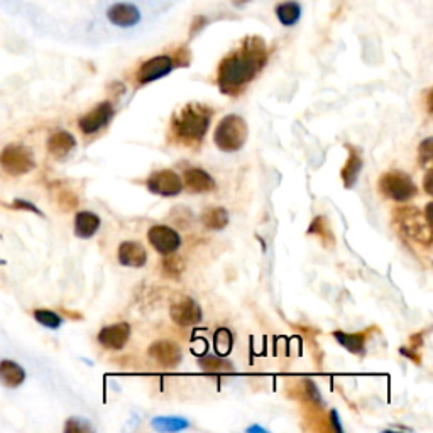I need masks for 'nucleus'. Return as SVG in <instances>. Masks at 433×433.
Returning a JSON list of instances; mask_svg holds the SVG:
<instances>
[{"instance_id":"nucleus-36","label":"nucleus","mask_w":433,"mask_h":433,"mask_svg":"<svg viewBox=\"0 0 433 433\" xmlns=\"http://www.w3.org/2000/svg\"><path fill=\"white\" fill-rule=\"evenodd\" d=\"M247 432H266V430L261 427H251V428H247Z\"/></svg>"},{"instance_id":"nucleus-26","label":"nucleus","mask_w":433,"mask_h":433,"mask_svg":"<svg viewBox=\"0 0 433 433\" xmlns=\"http://www.w3.org/2000/svg\"><path fill=\"white\" fill-rule=\"evenodd\" d=\"M33 317L39 325H43V327L46 328H51V330H56V328H60L63 325V318L53 310L38 308L33 311Z\"/></svg>"},{"instance_id":"nucleus-7","label":"nucleus","mask_w":433,"mask_h":433,"mask_svg":"<svg viewBox=\"0 0 433 433\" xmlns=\"http://www.w3.org/2000/svg\"><path fill=\"white\" fill-rule=\"evenodd\" d=\"M147 241L152 246V249L160 252L161 256L173 254L182 246V237L174 229L168 225H152L147 230Z\"/></svg>"},{"instance_id":"nucleus-11","label":"nucleus","mask_w":433,"mask_h":433,"mask_svg":"<svg viewBox=\"0 0 433 433\" xmlns=\"http://www.w3.org/2000/svg\"><path fill=\"white\" fill-rule=\"evenodd\" d=\"M147 354L156 364H160L161 367H166V369L176 367V365L182 362V359H183L182 347H179L173 340H166V338H162V340H156L155 344H151Z\"/></svg>"},{"instance_id":"nucleus-31","label":"nucleus","mask_w":433,"mask_h":433,"mask_svg":"<svg viewBox=\"0 0 433 433\" xmlns=\"http://www.w3.org/2000/svg\"><path fill=\"white\" fill-rule=\"evenodd\" d=\"M11 207H12V209H17V210H29V212H33V214H38V215L43 216V212H41L38 207L34 205V203H31L27 200H21V198H16V200L12 202Z\"/></svg>"},{"instance_id":"nucleus-33","label":"nucleus","mask_w":433,"mask_h":433,"mask_svg":"<svg viewBox=\"0 0 433 433\" xmlns=\"http://www.w3.org/2000/svg\"><path fill=\"white\" fill-rule=\"evenodd\" d=\"M432 178H433L432 169H428L427 174H425V183H423V184H425V192L428 193V195H432Z\"/></svg>"},{"instance_id":"nucleus-30","label":"nucleus","mask_w":433,"mask_h":433,"mask_svg":"<svg viewBox=\"0 0 433 433\" xmlns=\"http://www.w3.org/2000/svg\"><path fill=\"white\" fill-rule=\"evenodd\" d=\"M92 428H90V425L85 419H80V418H70L66 422L65 425V432L66 433H81V432H90Z\"/></svg>"},{"instance_id":"nucleus-35","label":"nucleus","mask_w":433,"mask_h":433,"mask_svg":"<svg viewBox=\"0 0 433 433\" xmlns=\"http://www.w3.org/2000/svg\"><path fill=\"white\" fill-rule=\"evenodd\" d=\"M427 110L432 114V90L427 92Z\"/></svg>"},{"instance_id":"nucleus-12","label":"nucleus","mask_w":433,"mask_h":433,"mask_svg":"<svg viewBox=\"0 0 433 433\" xmlns=\"http://www.w3.org/2000/svg\"><path fill=\"white\" fill-rule=\"evenodd\" d=\"M112 117H114V105L110 102H102L93 110H90L88 114L80 117L78 127L85 135L97 134L98 130H102L105 125H108Z\"/></svg>"},{"instance_id":"nucleus-14","label":"nucleus","mask_w":433,"mask_h":433,"mask_svg":"<svg viewBox=\"0 0 433 433\" xmlns=\"http://www.w3.org/2000/svg\"><path fill=\"white\" fill-rule=\"evenodd\" d=\"M117 257H119V263L127 268H142L147 263V252L137 241L122 242L117 251Z\"/></svg>"},{"instance_id":"nucleus-32","label":"nucleus","mask_w":433,"mask_h":433,"mask_svg":"<svg viewBox=\"0 0 433 433\" xmlns=\"http://www.w3.org/2000/svg\"><path fill=\"white\" fill-rule=\"evenodd\" d=\"M305 387H306V395L310 396L311 401H317V403H322V396H320L317 386H315L313 382L305 381Z\"/></svg>"},{"instance_id":"nucleus-1","label":"nucleus","mask_w":433,"mask_h":433,"mask_svg":"<svg viewBox=\"0 0 433 433\" xmlns=\"http://www.w3.org/2000/svg\"><path fill=\"white\" fill-rule=\"evenodd\" d=\"M268 61V48L257 36L242 41L236 51L225 56L219 66L216 83L222 93L236 95L259 75Z\"/></svg>"},{"instance_id":"nucleus-8","label":"nucleus","mask_w":433,"mask_h":433,"mask_svg":"<svg viewBox=\"0 0 433 433\" xmlns=\"http://www.w3.org/2000/svg\"><path fill=\"white\" fill-rule=\"evenodd\" d=\"M147 188L160 197H176L182 193L183 179L173 169H160L149 176Z\"/></svg>"},{"instance_id":"nucleus-18","label":"nucleus","mask_w":433,"mask_h":433,"mask_svg":"<svg viewBox=\"0 0 433 433\" xmlns=\"http://www.w3.org/2000/svg\"><path fill=\"white\" fill-rule=\"evenodd\" d=\"M26 371L19 362L11 359L0 360V385L7 390H16L24 385Z\"/></svg>"},{"instance_id":"nucleus-5","label":"nucleus","mask_w":433,"mask_h":433,"mask_svg":"<svg viewBox=\"0 0 433 433\" xmlns=\"http://www.w3.org/2000/svg\"><path fill=\"white\" fill-rule=\"evenodd\" d=\"M379 189L392 202L406 203L417 195L418 188L413 183L412 176L403 171H387L379 179Z\"/></svg>"},{"instance_id":"nucleus-17","label":"nucleus","mask_w":433,"mask_h":433,"mask_svg":"<svg viewBox=\"0 0 433 433\" xmlns=\"http://www.w3.org/2000/svg\"><path fill=\"white\" fill-rule=\"evenodd\" d=\"M75 147L76 139L68 130H58V132L49 135L48 139V152L54 160H65Z\"/></svg>"},{"instance_id":"nucleus-20","label":"nucleus","mask_w":433,"mask_h":433,"mask_svg":"<svg viewBox=\"0 0 433 433\" xmlns=\"http://www.w3.org/2000/svg\"><path fill=\"white\" fill-rule=\"evenodd\" d=\"M100 229V216L93 212H78L75 216V236L80 239H90Z\"/></svg>"},{"instance_id":"nucleus-22","label":"nucleus","mask_w":433,"mask_h":433,"mask_svg":"<svg viewBox=\"0 0 433 433\" xmlns=\"http://www.w3.org/2000/svg\"><path fill=\"white\" fill-rule=\"evenodd\" d=\"M202 222L210 230H222L229 225V214L222 207H210L202 214Z\"/></svg>"},{"instance_id":"nucleus-15","label":"nucleus","mask_w":433,"mask_h":433,"mask_svg":"<svg viewBox=\"0 0 433 433\" xmlns=\"http://www.w3.org/2000/svg\"><path fill=\"white\" fill-rule=\"evenodd\" d=\"M107 19L112 22L114 26L119 27H132L141 21V12L139 9L132 6V4L119 2L114 6L108 7L107 11Z\"/></svg>"},{"instance_id":"nucleus-3","label":"nucleus","mask_w":433,"mask_h":433,"mask_svg":"<svg viewBox=\"0 0 433 433\" xmlns=\"http://www.w3.org/2000/svg\"><path fill=\"white\" fill-rule=\"evenodd\" d=\"M247 129L246 120L236 114L225 115L216 125L214 132L215 146L224 152H236L241 149L247 141Z\"/></svg>"},{"instance_id":"nucleus-34","label":"nucleus","mask_w":433,"mask_h":433,"mask_svg":"<svg viewBox=\"0 0 433 433\" xmlns=\"http://www.w3.org/2000/svg\"><path fill=\"white\" fill-rule=\"evenodd\" d=\"M330 418H332V423H333V430H338V432H340V430H342V427H340V422H338L337 412H332V413H330Z\"/></svg>"},{"instance_id":"nucleus-28","label":"nucleus","mask_w":433,"mask_h":433,"mask_svg":"<svg viewBox=\"0 0 433 433\" xmlns=\"http://www.w3.org/2000/svg\"><path fill=\"white\" fill-rule=\"evenodd\" d=\"M162 269H165V274H168V276L178 278L184 271V263L179 256H169L166 257L165 263H162Z\"/></svg>"},{"instance_id":"nucleus-19","label":"nucleus","mask_w":433,"mask_h":433,"mask_svg":"<svg viewBox=\"0 0 433 433\" xmlns=\"http://www.w3.org/2000/svg\"><path fill=\"white\" fill-rule=\"evenodd\" d=\"M347 151H349V157H347L344 168L340 171L342 176V182H344L345 188H352L355 183H358V178L360 174V171H362V157H360L359 151L355 147L347 146Z\"/></svg>"},{"instance_id":"nucleus-24","label":"nucleus","mask_w":433,"mask_h":433,"mask_svg":"<svg viewBox=\"0 0 433 433\" xmlns=\"http://www.w3.org/2000/svg\"><path fill=\"white\" fill-rule=\"evenodd\" d=\"M151 425L157 432H179L188 428L189 422L182 417H156Z\"/></svg>"},{"instance_id":"nucleus-23","label":"nucleus","mask_w":433,"mask_h":433,"mask_svg":"<svg viewBox=\"0 0 433 433\" xmlns=\"http://www.w3.org/2000/svg\"><path fill=\"white\" fill-rule=\"evenodd\" d=\"M276 17L283 26H295L301 17V7L296 2H283L276 7Z\"/></svg>"},{"instance_id":"nucleus-6","label":"nucleus","mask_w":433,"mask_h":433,"mask_svg":"<svg viewBox=\"0 0 433 433\" xmlns=\"http://www.w3.org/2000/svg\"><path fill=\"white\" fill-rule=\"evenodd\" d=\"M0 168L4 173L19 178L36 168L33 152L22 144H9L0 151Z\"/></svg>"},{"instance_id":"nucleus-25","label":"nucleus","mask_w":433,"mask_h":433,"mask_svg":"<svg viewBox=\"0 0 433 433\" xmlns=\"http://www.w3.org/2000/svg\"><path fill=\"white\" fill-rule=\"evenodd\" d=\"M200 367L205 372L212 374H222V372H232L234 364L225 360L224 358H216V355H207V358L200 359Z\"/></svg>"},{"instance_id":"nucleus-13","label":"nucleus","mask_w":433,"mask_h":433,"mask_svg":"<svg viewBox=\"0 0 433 433\" xmlns=\"http://www.w3.org/2000/svg\"><path fill=\"white\" fill-rule=\"evenodd\" d=\"M97 338L108 350H122L130 338V325L125 322L108 325L98 332Z\"/></svg>"},{"instance_id":"nucleus-9","label":"nucleus","mask_w":433,"mask_h":433,"mask_svg":"<svg viewBox=\"0 0 433 433\" xmlns=\"http://www.w3.org/2000/svg\"><path fill=\"white\" fill-rule=\"evenodd\" d=\"M169 317L178 327H193L202 322L203 311L193 298L182 296L171 305Z\"/></svg>"},{"instance_id":"nucleus-16","label":"nucleus","mask_w":433,"mask_h":433,"mask_svg":"<svg viewBox=\"0 0 433 433\" xmlns=\"http://www.w3.org/2000/svg\"><path fill=\"white\" fill-rule=\"evenodd\" d=\"M183 184L192 193H210L216 188L215 179L202 168H189L184 171Z\"/></svg>"},{"instance_id":"nucleus-10","label":"nucleus","mask_w":433,"mask_h":433,"mask_svg":"<svg viewBox=\"0 0 433 433\" xmlns=\"http://www.w3.org/2000/svg\"><path fill=\"white\" fill-rule=\"evenodd\" d=\"M174 68V60L168 54H161V56H155L151 60L144 61L141 68L137 70V78L139 85H147L151 81H156L162 78V76L169 75Z\"/></svg>"},{"instance_id":"nucleus-4","label":"nucleus","mask_w":433,"mask_h":433,"mask_svg":"<svg viewBox=\"0 0 433 433\" xmlns=\"http://www.w3.org/2000/svg\"><path fill=\"white\" fill-rule=\"evenodd\" d=\"M400 229L413 241L423 246L432 244V225L425 219V214L414 207H401L395 212Z\"/></svg>"},{"instance_id":"nucleus-27","label":"nucleus","mask_w":433,"mask_h":433,"mask_svg":"<svg viewBox=\"0 0 433 433\" xmlns=\"http://www.w3.org/2000/svg\"><path fill=\"white\" fill-rule=\"evenodd\" d=\"M232 349V335L227 328H220L215 333V350L219 355H227Z\"/></svg>"},{"instance_id":"nucleus-29","label":"nucleus","mask_w":433,"mask_h":433,"mask_svg":"<svg viewBox=\"0 0 433 433\" xmlns=\"http://www.w3.org/2000/svg\"><path fill=\"white\" fill-rule=\"evenodd\" d=\"M432 144H433V139L432 137H427L425 141L419 144V147H418L419 166H423V168H427V169L432 168V161H433Z\"/></svg>"},{"instance_id":"nucleus-21","label":"nucleus","mask_w":433,"mask_h":433,"mask_svg":"<svg viewBox=\"0 0 433 433\" xmlns=\"http://www.w3.org/2000/svg\"><path fill=\"white\" fill-rule=\"evenodd\" d=\"M333 337L340 345H344L347 350L352 352V354L364 355L365 354V340H367V335L365 332L362 333H345V332H333Z\"/></svg>"},{"instance_id":"nucleus-2","label":"nucleus","mask_w":433,"mask_h":433,"mask_svg":"<svg viewBox=\"0 0 433 433\" xmlns=\"http://www.w3.org/2000/svg\"><path fill=\"white\" fill-rule=\"evenodd\" d=\"M212 110L202 103L192 102L173 115L171 135L184 147H198L210 127Z\"/></svg>"}]
</instances>
